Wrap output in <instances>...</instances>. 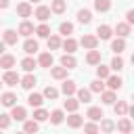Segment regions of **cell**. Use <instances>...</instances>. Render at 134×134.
Masks as SVG:
<instances>
[{
	"label": "cell",
	"instance_id": "1",
	"mask_svg": "<svg viewBox=\"0 0 134 134\" xmlns=\"http://www.w3.org/2000/svg\"><path fill=\"white\" fill-rule=\"evenodd\" d=\"M2 82H4L6 86H17V84L21 82V77H19V73H17V71H13V69H6V73L2 75Z\"/></svg>",
	"mask_w": 134,
	"mask_h": 134
},
{
	"label": "cell",
	"instance_id": "2",
	"mask_svg": "<svg viewBox=\"0 0 134 134\" xmlns=\"http://www.w3.org/2000/svg\"><path fill=\"white\" fill-rule=\"evenodd\" d=\"M10 117L17 119V121H25V119H27V111H25V107H21V105L10 107Z\"/></svg>",
	"mask_w": 134,
	"mask_h": 134
},
{
	"label": "cell",
	"instance_id": "3",
	"mask_svg": "<svg viewBox=\"0 0 134 134\" xmlns=\"http://www.w3.org/2000/svg\"><path fill=\"white\" fill-rule=\"evenodd\" d=\"M50 6H44V4H40L38 8H36V13H34V17L38 19V21H48V17H50Z\"/></svg>",
	"mask_w": 134,
	"mask_h": 134
},
{
	"label": "cell",
	"instance_id": "4",
	"mask_svg": "<svg viewBox=\"0 0 134 134\" xmlns=\"http://www.w3.org/2000/svg\"><path fill=\"white\" fill-rule=\"evenodd\" d=\"M80 44H82L84 48L92 50V48H96V46H98V36H82Z\"/></svg>",
	"mask_w": 134,
	"mask_h": 134
},
{
	"label": "cell",
	"instance_id": "5",
	"mask_svg": "<svg viewBox=\"0 0 134 134\" xmlns=\"http://www.w3.org/2000/svg\"><path fill=\"white\" fill-rule=\"evenodd\" d=\"M19 84H21V88H25V90H31V88L36 86V75H34L31 71H27V75H23Z\"/></svg>",
	"mask_w": 134,
	"mask_h": 134
},
{
	"label": "cell",
	"instance_id": "6",
	"mask_svg": "<svg viewBox=\"0 0 134 134\" xmlns=\"http://www.w3.org/2000/svg\"><path fill=\"white\" fill-rule=\"evenodd\" d=\"M31 4L29 2H21V4H17V15L19 17H23V19H27V17H31Z\"/></svg>",
	"mask_w": 134,
	"mask_h": 134
},
{
	"label": "cell",
	"instance_id": "7",
	"mask_svg": "<svg viewBox=\"0 0 134 134\" xmlns=\"http://www.w3.org/2000/svg\"><path fill=\"white\" fill-rule=\"evenodd\" d=\"M21 36H25V38H29L31 34H36V27H34V23H29V21H23L21 25H19V29H17Z\"/></svg>",
	"mask_w": 134,
	"mask_h": 134
},
{
	"label": "cell",
	"instance_id": "8",
	"mask_svg": "<svg viewBox=\"0 0 134 134\" xmlns=\"http://www.w3.org/2000/svg\"><path fill=\"white\" fill-rule=\"evenodd\" d=\"M61 90H63V94H65V96H73V94L77 92V86H75V82H73V80H65Z\"/></svg>",
	"mask_w": 134,
	"mask_h": 134
},
{
	"label": "cell",
	"instance_id": "9",
	"mask_svg": "<svg viewBox=\"0 0 134 134\" xmlns=\"http://www.w3.org/2000/svg\"><path fill=\"white\" fill-rule=\"evenodd\" d=\"M15 63H17V59L13 54H0V67L2 69H10V67H15Z\"/></svg>",
	"mask_w": 134,
	"mask_h": 134
},
{
	"label": "cell",
	"instance_id": "10",
	"mask_svg": "<svg viewBox=\"0 0 134 134\" xmlns=\"http://www.w3.org/2000/svg\"><path fill=\"white\" fill-rule=\"evenodd\" d=\"M61 65H63V67H67V69H73V67L77 65V61H75L73 52H67V54H63V57H61Z\"/></svg>",
	"mask_w": 134,
	"mask_h": 134
},
{
	"label": "cell",
	"instance_id": "11",
	"mask_svg": "<svg viewBox=\"0 0 134 134\" xmlns=\"http://www.w3.org/2000/svg\"><path fill=\"white\" fill-rule=\"evenodd\" d=\"M17 38H19V31H15V29H6V31H4V42H6V46H15V44H17Z\"/></svg>",
	"mask_w": 134,
	"mask_h": 134
},
{
	"label": "cell",
	"instance_id": "12",
	"mask_svg": "<svg viewBox=\"0 0 134 134\" xmlns=\"http://www.w3.org/2000/svg\"><path fill=\"white\" fill-rule=\"evenodd\" d=\"M124 48H126V40H124L121 36H117V38L111 42V50H113L115 54H119V52H124Z\"/></svg>",
	"mask_w": 134,
	"mask_h": 134
},
{
	"label": "cell",
	"instance_id": "13",
	"mask_svg": "<svg viewBox=\"0 0 134 134\" xmlns=\"http://www.w3.org/2000/svg\"><path fill=\"white\" fill-rule=\"evenodd\" d=\"M86 63H88V65H98V63H100V50L92 48V50L86 54Z\"/></svg>",
	"mask_w": 134,
	"mask_h": 134
},
{
	"label": "cell",
	"instance_id": "14",
	"mask_svg": "<svg viewBox=\"0 0 134 134\" xmlns=\"http://www.w3.org/2000/svg\"><path fill=\"white\" fill-rule=\"evenodd\" d=\"M0 103H2L4 107H15V105H17V96H15L13 92H4V94L0 96Z\"/></svg>",
	"mask_w": 134,
	"mask_h": 134
},
{
	"label": "cell",
	"instance_id": "15",
	"mask_svg": "<svg viewBox=\"0 0 134 134\" xmlns=\"http://www.w3.org/2000/svg\"><path fill=\"white\" fill-rule=\"evenodd\" d=\"M115 128H117L119 132H124V134H128V132H132V128H134V126H132V121H130L128 117H121V119L117 121V126H115Z\"/></svg>",
	"mask_w": 134,
	"mask_h": 134
},
{
	"label": "cell",
	"instance_id": "16",
	"mask_svg": "<svg viewBox=\"0 0 134 134\" xmlns=\"http://www.w3.org/2000/svg\"><path fill=\"white\" fill-rule=\"evenodd\" d=\"M111 34H113V29H111L109 25H98V29H96L98 40H109V38H111Z\"/></svg>",
	"mask_w": 134,
	"mask_h": 134
},
{
	"label": "cell",
	"instance_id": "17",
	"mask_svg": "<svg viewBox=\"0 0 134 134\" xmlns=\"http://www.w3.org/2000/svg\"><path fill=\"white\" fill-rule=\"evenodd\" d=\"M38 65L50 69V67H52V54H50V52H42V54L38 57Z\"/></svg>",
	"mask_w": 134,
	"mask_h": 134
},
{
	"label": "cell",
	"instance_id": "18",
	"mask_svg": "<svg viewBox=\"0 0 134 134\" xmlns=\"http://www.w3.org/2000/svg\"><path fill=\"white\" fill-rule=\"evenodd\" d=\"M67 71H69V69L61 65V67H52V69H50V75H52L54 80H65V77H67Z\"/></svg>",
	"mask_w": 134,
	"mask_h": 134
},
{
	"label": "cell",
	"instance_id": "19",
	"mask_svg": "<svg viewBox=\"0 0 134 134\" xmlns=\"http://www.w3.org/2000/svg\"><path fill=\"white\" fill-rule=\"evenodd\" d=\"M27 103H29V107H40V105L44 103V94H38V92H31V94L27 96Z\"/></svg>",
	"mask_w": 134,
	"mask_h": 134
},
{
	"label": "cell",
	"instance_id": "20",
	"mask_svg": "<svg viewBox=\"0 0 134 134\" xmlns=\"http://www.w3.org/2000/svg\"><path fill=\"white\" fill-rule=\"evenodd\" d=\"M86 117H90L92 121H98V119H103L105 115H103V109H100V107H90L88 113H86Z\"/></svg>",
	"mask_w": 134,
	"mask_h": 134
},
{
	"label": "cell",
	"instance_id": "21",
	"mask_svg": "<svg viewBox=\"0 0 134 134\" xmlns=\"http://www.w3.org/2000/svg\"><path fill=\"white\" fill-rule=\"evenodd\" d=\"M82 124H84V119H82V115H77L75 111L67 117V126H69V128H80Z\"/></svg>",
	"mask_w": 134,
	"mask_h": 134
},
{
	"label": "cell",
	"instance_id": "22",
	"mask_svg": "<svg viewBox=\"0 0 134 134\" xmlns=\"http://www.w3.org/2000/svg\"><path fill=\"white\" fill-rule=\"evenodd\" d=\"M65 8H67L65 0H52V2H50V10H52V13H57V15H63V13H65Z\"/></svg>",
	"mask_w": 134,
	"mask_h": 134
},
{
	"label": "cell",
	"instance_id": "23",
	"mask_svg": "<svg viewBox=\"0 0 134 134\" xmlns=\"http://www.w3.org/2000/svg\"><path fill=\"white\" fill-rule=\"evenodd\" d=\"M121 84H124V82H121L119 75H109V77H107V86H109L111 90H119Z\"/></svg>",
	"mask_w": 134,
	"mask_h": 134
},
{
	"label": "cell",
	"instance_id": "24",
	"mask_svg": "<svg viewBox=\"0 0 134 134\" xmlns=\"http://www.w3.org/2000/svg\"><path fill=\"white\" fill-rule=\"evenodd\" d=\"M75 94H77L80 103H90V98H92V90L90 88H80Z\"/></svg>",
	"mask_w": 134,
	"mask_h": 134
},
{
	"label": "cell",
	"instance_id": "25",
	"mask_svg": "<svg viewBox=\"0 0 134 134\" xmlns=\"http://www.w3.org/2000/svg\"><path fill=\"white\" fill-rule=\"evenodd\" d=\"M100 98H103L105 105H113L115 103V90H111V88L109 90H103L100 92Z\"/></svg>",
	"mask_w": 134,
	"mask_h": 134
},
{
	"label": "cell",
	"instance_id": "26",
	"mask_svg": "<svg viewBox=\"0 0 134 134\" xmlns=\"http://www.w3.org/2000/svg\"><path fill=\"white\" fill-rule=\"evenodd\" d=\"M115 34L121 36V38L130 36V23H128V21H126V23H117V25H115Z\"/></svg>",
	"mask_w": 134,
	"mask_h": 134
},
{
	"label": "cell",
	"instance_id": "27",
	"mask_svg": "<svg viewBox=\"0 0 134 134\" xmlns=\"http://www.w3.org/2000/svg\"><path fill=\"white\" fill-rule=\"evenodd\" d=\"M23 50H25L27 54H34V52L38 50V42H36V40H31V38H27V40L23 42Z\"/></svg>",
	"mask_w": 134,
	"mask_h": 134
},
{
	"label": "cell",
	"instance_id": "28",
	"mask_svg": "<svg viewBox=\"0 0 134 134\" xmlns=\"http://www.w3.org/2000/svg\"><path fill=\"white\" fill-rule=\"evenodd\" d=\"M77 21H80V23H90V21H92V13H90L88 8L77 10Z\"/></svg>",
	"mask_w": 134,
	"mask_h": 134
},
{
	"label": "cell",
	"instance_id": "29",
	"mask_svg": "<svg viewBox=\"0 0 134 134\" xmlns=\"http://www.w3.org/2000/svg\"><path fill=\"white\" fill-rule=\"evenodd\" d=\"M46 40H48V50H57V48H61V46H63V42H61V38H59V36H48Z\"/></svg>",
	"mask_w": 134,
	"mask_h": 134
},
{
	"label": "cell",
	"instance_id": "30",
	"mask_svg": "<svg viewBox=\"0 0 134 134\" xmlns=\"http://www.w3.org/2000/svg\"><path fill=\"white\" fill-rule=\"evenodd\" d=\"M63 48H65L67 52H75V48H77V42H75L71 36H67V38L63 40Z\"/></svg>",
	"mask_w": 134,
	"mask_h": 134
},
{
	"label": "cell",
	"instance_id": "31",
	"mask_svg": "<svg viewBox=\"0 0 134 134\" xmlns=\"http://www.w3.org/2000/svg\"><path fill=\"white\" fill-rule=\"evenodd\" d=\"M77 107H80V98H71V96H67V100H65V109H67L69 113H73V111H77Z\"/></svg>",
	"mask_w": 134,
	"mask_h": 134
},
{
	"label": "cell",
	"instance_id": "32",
	"mask_svg": "<svg viewBox=\"0 0 134 134\" xmlns=\"http://www.w3.org/2000/svg\"><path fill=\"white\" fill-rule=\"evenodd\" d=\"M113 109H115V115H117V117H124V115L128 113V105H126V100H117Z\"/></svg>",
	"mask_w": 134,
	"mask_h": 134
},
{
	"label": "cell",
	"instance_id": "33",
	"mask_svg": "<svg viewBox=\"0 0 134 134\" xmlns=\"http://www.w3.org/2000/svg\"><path fill=\"white\" fill-rule=\"evenodd\" d=\"M94 8L98 13H107L111 8V0H94Z\"/></svg>",
	"mask_w": 134,
	"mask_h": 134
},
{
	"label": "cell",
	"instance_id": "34",
	"mask_svg": "<svg viewBox=\"0 0 134 134\" xmlns=\"http://www.w3.org/2000/svg\"><path fill=\"white\" fill-rule=\"evenodd\" d=\"M36 34H38L40 38H48V36H50V27L46 25V21H42V23L36 27Z\"/></svg>",
	"mask_w": 134,
	"mask_h": 134
},
{
	"label": "cell",
	"instance_id": "35",
	"mask_svg": "<svg viewBox=\"0 0 134 134\" xmlns=\"http://www.w3.org/2000/svg\"><path fill=\"white\" fill-rule=\"evenodd\" d=\"M38 65V61H34L31 57H25L23 61H21V67H23V71H34V67Z\"/></svg>",
	"mask_w": 134,
	"mask_h": 134
},
{
	"label": "cell",
	"instance_id": "36",
	"mask_svg": "<svg viewBox=\"0 0 134 134\" xmlns=\"http://www.w3.org/2000/svg\"><path fill=\"white\" fill-rule=\"evenodd\" d=\"M109 71H111V67H107V65H100V63H98V67H96V77H100V80H107V77L111 75Z\"/></svg>",
	"mask_w": 134,
	"mask_h": 134
},
{
	"label": "cell",
	"instance_id": "37",
	"mask_svg": "<svg viewBox=\"0 0 134 134\" xmlns=\"http://www.w3.org/2000/svg\"><path fill=\"white\" fill-rule=\"evenodd\" d=\"M50 117V113L46 111V109H40V107H36V111H34V119H38V121H46Z\"/></svg>",
	"mask_w": 134,
	"mask_h": 134
},
{
	"label": "cell",
	"instance_id": "38",
	"mask_svg": "<svg viewBox=\"0 0 134 134\" xmlns=\"http://www.w3.org/2000/svg\"><path fill=\"white\" fill-rule=\"evenodd\" d=\"M48 119H50V121H52L54 126H59V124H61V121L65 119V115H63V111H61V109H54V111L50 113V117H48Z\"/></svg>",
	"mask_w": 134,
	"mask_h": 134
},
{
	"label": "cell",
	"instance_id": "39",
	"mask_svg": "<svg viewBox=\"0 0 134 134\" xmlns=\"http://www.w3.org/2000/svg\"><path fill=\"white\" fill-rule=\"evenodd\" d=\"M59 31H61L63 36H71V34H73V23H69V21H63V23L59 25Z\"/></svg>",
	"mask_w": 134,
	"mask_h": 134
},
{
	"label": "cell",
	"instance_id": "40",
	"mask_svg": "<svg viewBox=\"0 0 134 134\" xmlns=\"http://www.w3.org/2000/svg\"><path fill=\"white\" fill-rule=\"evenodd\" d=\"M42 94H44V98H50V100H54V98L59 96V90H57L54 86H46Z\"/></svg>",
	"mask_w": 134,
	"mask_h": 134
},
{
	"label": "cell",
	"instance_id": "41",
	"mask_svg": "<svg viewBox=\"0 0 134 134\" xmlns=\"http://www.w3.org/2000/svg\"><path fill=\"white\" fill-rule=\"evenodd\" d=\"M38 124H40L38 119H29V121L25 119V121H23V130H25V132H38Z\"/></svg>",
	"mask_w": 134,
	"mask_h": 134
},
{
	"label": "cell",
	"instance_id": "42",
	"mask_svg": "<svg viewBox=\"0 0 134 134\" xmlns=\"http://www.w3.org/2000/svg\"><path fill=\"white\" fill-rule=\"evenodd\" d=\"M109 67H111V69H115V71H121V69H124V59H121L119 54H115Z\"/></svg>",
	"mask_w": 134,
	"mask_h": 134
},
{
	"label": "cell",
	"instance_id": "43",
	"mask_svg": "<svg viewBox=\"0 0 134 134\" xmlns=\"http://www.w3.org/2000/svg\"><path fill=\"white\" fill-rule=\"evenodd\" d=\"M90 90H92V92H98V94H100V92L105 90V84H103V80L98 77V80H94V82H90Z\"/></svg>",
	"mask_w": 134,
	"mask_h": 134
},
{
	"label": "cell",
	"instance_id": "44",
	"mask_svg": "<svg viewBox=\"0 0 134 134\" xmlns=\"http://www.w3.org/2000/svg\"><path fill=\"white\" fill-rule=\"evenodd\" d=\"M100 130H103V132H113V130H115V124H113L111 119H103V121H100Z\"/></svg>",
	"mask_w": 134,
	"mask_h": 134
},
{
	"label": "cell",
	"instance_id": "45",
	"mask_svg": "<svg viewBox=\"0 0 134 134\" xmlns=\"http://www.w3.org/2000/svg\"><path fill=\"white\" fill-rule=\"evenodd\" d=\"M10 115H6V113H0V130H4V128H8L10 126Z\"/></svg>",
	"mask_w": 134,
	"mask_h": 134
},
{
	"label": "cell",
	"instance_id": "46",
	"mask_svg": "<svg viewBox=\"0 0 134 134\" xmlns=\"http://www.w3.org/2000/svg\"><path fill=\"white\" fill-rule=\"evenodd\" d=\"M84 130H86V132H90V134H94V132H98V130H100V126H96L94 121H88V124H84Z\"/></svg>",
	"mask_w": 134,
	"mask_h": 134
},
{
	"label": "cell",
	"instance_id": "47",
	"mask_svg": "<svg viewBox=\"0 0 134 134\" xmlns=\"http://www.w3.org/2000/svg\"><path fill=\"white\" fill-rule=\"evenodd\" d=\"M126 21H128L130 25H134V8H130V10L126 13Z\"/></svg>",
	"mask_w": 134,
	"mask_h": 134
},
{
	"label": "cell",
	"instance_id": "48",
	"mask_svg": "<svg viewBox=\"0 0 134 134\" xmlns=\"http://www.w3.org/2000/svg\"><path fill=\"white\" fill-rule=\"evenodd\" d=\"M8 4H10L8 0H0V8H8Z\"/></svg>",
	"mask_w": 134,
	"mask_h": 134
},
{
	"label": "cell",
	"instance_id": "49",
	"mask_svg": "<svg viewBox=\"0 0 134 134\" xmlns=\"http://www.w3.org/2000/svg\"><path fill=\"white\" fill-rule=\"evenodd\" d=\"M4 48H6V42L2 40V42H0V54H4Z\"/></svg>",
	"mask_w": 134,
	"mask_h": 134
},
{
	"label": "cell",
	"instance_id": "50",
	"mask_svg": "<svg viewBox=\"0 0 134 134\" xmlns=\"http://www.w3.org/2000/svg\"><path fill=\"white\" fill-rule=\"evenodd\" d=\"M128 115H130V117H134V105H132V107H128Z\"/></svg>",
	"mask_w": 134,
	"mask_h": 134
},
{
	"label": "cell",
	"instance_id": "51",
	"mask_svg": "<svg viewBox=\"0 0 134 134\" xmlns=\"http://www.w3.org/2000/svg\"><path fill=\"white\" fill-rule=\"evenodd\" d=\"M29 2H40V0H29Z\"/></svg>",
	"mask_w": 134,
	"mask_h": 134
},
{
	"label": "cell",
	"instance_id": "52",
	"mask_svg": "<svg viewBox=\"0 0 134 134\" xmlns=\"http://www.w3.org/2000/svg\"><path fill=\"white\" fill-rule=\"evenodd\" d=\"M132 65H134V54H132Z\"/></svg>",
	"mask_w": 134,
	"mask_h": 134
},
{
	"label": "cell",
	"instance_id": "53",
	"mask_svg": "<svg viewBox=\"0 0 134 134\" xmlns=\"http://www.w3.org/2000/svg\"><path fill=\"white\" fill-rule=\"evenodd\" d=\"M2 84H4V82H2V80H0V86H2Z\"/></svg>",
	"mask_w": 134,
	"mask_h": 134
},
{
	"label": "cell",
	"instance_id": "54",
	"mask_svg": "<svg viewBox=\"0 0 134 134\" xmlns=\"http://www.w3.org/2000/svg\"><path fill=\"white\" fill-rule=\"evenodd\" d=\"M132 100H134V94H132Z\"/></svg>",
	"mask_w": 134,
	"mask_h": 134
}]
</instances>
